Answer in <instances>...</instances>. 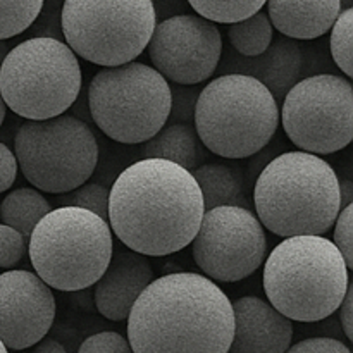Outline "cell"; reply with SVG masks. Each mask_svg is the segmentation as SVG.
<instances>
[{"mask_svg": "<svg viewBox=\"0 0 353 353\" xmlns=\"http://www.w3.org/2000/svg\"><path fill=\"white\" fill-rule=\"evenodd\" d=\"M0 224H2V219H0Z\"/></svg>", "mask_w": 353, "mask_h": 353, "instance_id": "39", "label": "cell"}, {"mask_svg": "<svg viewBox=\"0 0 353 353\" xmlns=\"http://www.w3.org/2000/svg\"><path fill=\"white\" fill-rule=\"evenodd\" d=\"M62 207H78L107 221L109 216V190L99 183H85L59 199Z\"/></svg>", "mask_w": 353, "mask_h": 353, "instance_id": "26", "label": "cell"}, {"mask_svg": "<svg viewBox=\"0 0 353 353\" xmlns=\"http://www.w3.org/2000/svg\"><path fill=\"white\" fill-rule=\"evenodd\" d=\"M205 214L192 172L162 159L128 165L109 190L110 231L131 252L164 257L188 247Z\"/></svg>", "mask_w": 353, "mask_h": 353, "instance_id": "1", "label": "cell"}, {"mask_svg": "<svg viewBox=\"0 0 353 353\" xmlns=\"http://www.w3.org/2000/svg\"><path fill=\"white\" fill-rule=\"evenodd\" d=\"M340 196H341V209L353 203V183L348 179L340 181Z\"/></svg>", "mask_w": 353, "mask_h": 353, "instance_id": "35", "label": "cell"}, {"mask_svg": "<svg viewBox=\"0 0 353 353\" xmlns=\"http://www.w3.org/2000/svg\"><path fill=\"white\" fill-rule=\"evenodd\" d=\"M352 33H353V9L347 7L341 10L338 19L331 28V55L338 68L347 74V79L353 74L352 62Z\"/></svg>", "mask_w": 353, "mask_h": 353, "instance_id": "25", "label": "cell"}, {"mask_svg": "<svg viewBox=\"0 0 353 353\" xmlns=\"http://www.w3.org/2000/svg\"><path fill=\"white\" fill-rule=\"evenodd\" d=\"M17 161L14 152L0 141V193L7 192L17 178Z\"/></svg>", "mask_w": 353, "mask_h": 353, "instance_id": "32", "label": "cell"}, {"mask_svg": "<svg viewBox=\"0 0 353 353\" xmlns=\"http://www.w3.org/2000/svg\"><path fill=\"white\" fill-rule=\"evenodd\" d=\"M154 269L145 255L119 248L112 252L105 272L95 283V307L105 319H128L138 296L154 281Z\"/></svg>", "mask_w": 353, "mask_h": 353, "instance_id": "16", "label": "cell"}, {"mask_svg": "<svg viewBox=\"0 0 353 353\" xmlns=\"http://www.w3.org/2000/svg\"><path fill=\"white\" fill-rule=\"evenodd\" d=\"M81 83L78 57L59 38H28L0 65L3 103L26 121L62 116L78 100Z\"/></svg>", "mask_w": 353, "mask_h": 353, "instance_id": "7", "label": "cell"}, {"mask_svg": "<svg viewBox=\"0 0 353 353\" xmlns=\"http://www.w3.org/2000/svg\"><path fill=\"white\" fill-rule=\"evenodd\" d=\"M155 24L154 0H64L61 7L65 45L76 57L102 68L143 54Z\"/></svg>", "mask_w": 353, "mask_h": 353, "instance_id": "9", "label": "cell"}, {"mask_svg": "<svg viewBox=\"0 0 353 353\" xmlns=\"http://www.w3.org/2000/svg\"><path fill=\"white\" fill-rule=\"evenodd\" d=\"M169 109V83L141 62L103 68L90 81V116L105 137L119 143L150 140L168 124Z\"/></svg>", "mask_w": 353, "mask_h": 353, "instance_id": "8", "label": "cell"}, {"mask_svg": "<svg viewBox=\"0 0 353 353\" xmlns=\"http://www.w3.org/2000/svg\"><path fill=\"white\" fill-rule=\"evenodd\" d=\"M254 203L262 226L278 236H323L341 210L340 178L319 155L286 152L261 172Z\"/></svg>", "mask_w": 353, "mask_h": 353, "instance_id": "3", "label": "cell"}, {"mask_svg": "<svg viewBox=\"0 0 353 353\" xmlns=\"http://www.w3.org/2000/svg\"><path fill=\"white\" fill-rule=\"evenodd\" d=\"M278 126V102L252 76H219L203 86L196 100V137L219 157H252L272 140Z\"/></svg>", "mask_w": 353, "mask_h": 353, "instance_id": "5", "label": "cell"}, {"mask_svg": "<svg viewBox=\"0 0 353 353\" xmlns=\"http://www.w3.org/2000/svg\"><path fill=\"white\" fill-rule=\"evenodd\" d=\"M350 269L324 236L285 238L264 265L268 302L290 321L317 323L340 309Z\"/></svg>", "mask_w": 353, "mask_h": 353, "instance_id": "4", "label": "cell"}, {"mask_svg": "<svg viewBox=\"0 0 353 353\" xmlns=\"http://www.w3.org/2000/svg\"><path fill=\"white\" fill-rule=\"evenodd\" d=\"M31 353H68L64 348V345L59 343L57 340H52V338H43L41 341H38L33 347Z\"/></svg>", "mask_w": 353, "mask_h": 353, "instance_id": "34", "label": "cell"}, {"mask_svg": "<svg viewBox=\"0 0 353 353\" xmlns=\"http://www.w3.org/2000/svg\"><path fill=\"white\" fill-rule=\"evenodd\" d=\"M141 159H162L192 172L200 164V140L193 124H165L155 137L141 143Z\"/></svg>", "mask_w": 353, "mask_h": 353, "instance_id": "19", "label": "cell"}, {"mask_svg": "<svg viewBox=\"0 0 353 353\" xmlns=\"http://www.w3.org/2000/svg\"><path fill=\"white\" fill-rule=\"evenodd\" d=\"M228 38L234 50L248 59L259 57L264 54L272 43L274 28L269 21L268 14L259 10L254 16L238 21L228 26Z\"/></svg>", "mask_w": 353, "mask_h": 353, "instance_id": "22", "label": "cell"}, {"mask_svg": "<svg viewBox=\"0 0 353 353\" xmlns=\"http://www.w3.org/2000/svg\"><path fill=\"white\" fill-rule=\"evenodd\" d=\"M285 133L302 152L330 155L353 138V88L350 79L316 74L296 83L279 109Z\"/></svg>", "mask_w": 353, "mask_h": 353, "instance_id": "11", "label": "cell"}, {"mask_svg": "<svg viewBox=\"0 0 353 353\" xmlns=\"http://www.w3.org/2000/svg\"><path fill=\"white\" fill-rule=\"evenodd\" d=\"M112 252L109 223L78 207L50 210L28 240L34 274L59 292H79L95 285Z\"/></svg>", "mask_w": 353, "mask_h": 353, "instance_id": "6", "label": "cell"}, {"mask_svg": "<svg viewBox=\"0 0 353 353\" xmlns=\"http://www.w3.org/2000/svg\"><path fill=\"white\" fill-rule=\"evenodd\" d=\"M0 353H9V350H7V348L3 347V343H2V341H0Z\"/></svg>", "mask_w": 353, "mask_h": 353, "instance_id": "38", "label": "cell"}, {"mask_svg": "<svg viewBox=\"0 0 353 353\" xmlns=\"http://www.w3.org/2000/svg\"><path fill=\"white\" fill-rule=\"evenodd\" d=\"M352 223H353V203L343 207L334 221V247L340 250L341 257L345 259V264L348 269L353 268V241H352Z\"/></svg>", "mask_w": 353, "mask_h": 353, "instance_id": "29", "label": "cell"}, {"mask_svg": "<svg viewBox=\"0 0 353 353\" xmlns=\"http://www.w3.org/2000/svg\"><path fill=\"white\" fill-rule=\"evenodd\" d=\"M14 155L34 190L64 195L92 178L99 164V143L85 121L62 114L21 124Z\"/></svg>", "mask_w": 353, "mask_h": 353, "instance_id": "10", "label": "cell"}, {"mask_svg": "<svg viewBox=\"0 0 353 353\" xmlns=\"http://www.w3.org/2000/svg\"><path fill=\"white\" fill-rule=\"evenodd\" d=\"M6 112H7V107H6V103H3L2 95H0V126H2L3 119H6Z\"/></svg>", "mask_w": 353, "mask_h": 353, "instance_id": "37", "label": "cell"}, {"mask_svg": "<svg viewBox=\"0 0 353 353\" xmlns=\"http://www.w3.org/2000/svg\"><path fill=\"white\" fill-rule=\"evenodd\" d=\"M7 54H9V47H7V41L0 40V65H2L3 59H6Z\"/></svg>", "mask_w": 353, "mask_h": 353, "instance_id": "36", "label": "cell"}, {"mask_svg": "<svg viewBox=\"0 0 353 353\" xmlns=\"http://www.w3.org/2000/svg\"><path fill=\"white\" fill-rule=\"evenodd\" d=\"M50 212V203L34 188H17L3 196L0 203L2 224L12 228L30 240L34 226Z\"/></svg>", "mask_w": 353, "mask_h": 353, "instance_id": "20", "label": "cell"}, {"mask_svg": "<svg viewBox=\"0 0 353 353\" xmlns=\"http://www.w3.org/2000/svg\"><path fill=\"white\" fill-rule=\"evenodd\" d=\"M196 16L210 23L233 24L262 10L265 0H186Z\"/></svg>", "mask_w": 353, "mask_h": 353, "instance_id": "23", "label": "cell"}, {"mask_svg": "<svg viewBox=\"0 0 353 353\" xmlns=\"http://www.w3.org/2000/svg\"><path fill=\"white\" fill-rule=\"evenodd\" d=\"M193 261L210 281L236 283L265 261L268 240L261 221L241 205L205 210L192 241Z\"/></svg>", "mask_w": 353, "mask_h": 353, "instance_id": "12", "label": "cell"}, {"mask_svg": "<svg viewBox=\"0 0 353 353\" xmlns=\"http://www.w3.org/2000/svg\"><path fill=\"white\" fill-rule=\"evenodd\" d=\"M147 50L154 69L165 81L195 86L216 72L223 38L210 21L196 14H178L155 24Z\"/></svg>", "mask_w": 353, "mask_h": 353, "instance_id": "13", "label": "cell"}, {"mask_svg": "<svg viewBox=\"0 0 353 353\" xmlns=\"http://www.w3.org/2000/svg\"><path fill=\"white\" fill-rule=\"evenodd\" d=\"M202 192L205 210L224 205H240L241 179L236 171L223 164H203L192 171Z\"/></svg>", "mask_w": 353, "mask_h": 353, "instance_id": "21", "label": "cell"}, {"mask_svg": "<svg viewBox=\"0 0 353 353\" xmlns=\"http://www.w3.org/2000/svg\"><path fill=\"white\" fill-rule=\"evenodd\" d=\"M302 62V50L299 45L283 37L269 45L264 54L236 68L241 71L236 74L252 76L261 81L278 102L299 83Z\"/></svg>", "mask_w": 353, "mask_h": 353, "instance_id": "18", "label": "cell"}, {"mask_svg": "<svg viewBox=\"0 0 353 353\" xmlns=\"http://www.w3.org/2000/svg\"><path fill=\"white\" fill-rule=\"evenodd\" d=\"M353 285L350 281L348 285L347 293H345V299L340 305V321L341 327H343V333L347 334V338L353 341Z\"/></svg>", "mask_w": 353, "mask_h": 353, "instance_id": "33", "label": "cell"}, {"mask_svg": "<svg viewBox=\"0 0 353 353\" xmlns=\"http://www.w3.org/2000/svg\"><path fill=\"white\" fill-rule=\"evenodd\" d=\"M169 90H171V109H169L168 123L192 124L195 117L196 100L202 88L199 85L185 86L169 83Z\"/></svg>", "mask_w": 353, "mask_h": 353, "instance_id": "27", "label": "cell"}, {"mask_svg": "<svg viewBox=\"0 0 353 353\" xmlns=\"http://www.w3.org/2000/svg\"><path fill=\"white\" fill-rule=\"evenodd\" d=\"M233 307L226 293L196 272L154 279L128 316L133 353H230Z\"/></svg>", "mask_w": 353, "mask_h": 353, "instance_id": "2", "label": "cell"}, {"mask_svg": "<svg viewBox=\"0 0 353 353\" xmlns=\"http://www.w3.org/2000/svg\"><path fill=\"white\" fill-rule=\"evenodd\" d=\"M78 353H133L123 334L116 331H103L86 338Z\"/></svg>", "mask_w": 353, "mask_h": 353, "instance_id": "30", "label": "cell"}, {"mask_svg": "<svg viewBox=\"0 0 353 353\" xmlns=\"http://www.w3.org/2000/svg\"><path fill=\"white\" fill-rule=\"evenodd\" d=\"M28 254V241L12 228L0 224V269H14L24 261Z\"/></svg>", "mask_w": 353, "mask_h": 353, "instance_id": "28", "label": "cell"}, {"mask_svg": "<svg viewBox=\"0 0 353 353\" xmlns=\"http://www.w3.org/2000/svg\"><path fill=\"white\" fill-rule=\"evenodd\" d=\"M45 0H0V40L26 31L38 19Z\"/></svg>", "mask_w": 353, "mask_h": 353, "instance_id": "24", "label": "cell"}, {"mask_svg": "<svg viewBox=\"0 0 353 353\" xmlns=\"http://www.w3.org/2000/svg\"><path fill=\"white\" fill-rule=\"evenodd\" d=\"M55 319L52 288L34 272L0 274V341L7 350H26L47 338Z\"/></svg>", "mask_w": 353, "mask_h": 353, "instance_id": "14", "label": "cell"}, {"mask_svg": "<svg viewBox=\"0 0 353 353\" xmlns=\"http://www.w3.org/2000/svg\"><path fill=\"white\" fill-rule=\"evenodd\" d=\"M233 307L230 353H285L292 347L293 324L259 296H241Z\"/></svg>", "mask_w": 353, "mask_h": 353, "instance_id": "15", "label": "cell"}, {"mask_svg": "<svg viewBox=\"0 0 353 353\" xmlns=\"http://www.w3.org/2000/svg\"><path fill=\"white\" fill-rule=\"evenodd\" d=\"M272 28L293 40H314L333 28L341 0H265Z\"/></svg>", "mask_w": 353, "mask_h": 353, "instance_id": "17", "label": "cell"}, {"mask_svg": "<svg viewBox=\"0 0 353 353\" xmlns=\"http://www.w3.org/2000/svg\"><path fill=\"white\" fill-rule=\"evenodd\" d=\"M285 353H352L350 348L333 338H309L292 345Z\"/></svg>", "mask_w": 353, "mask_h": 353, "instance_id": "31", "label": "cell"}]
</instances>
